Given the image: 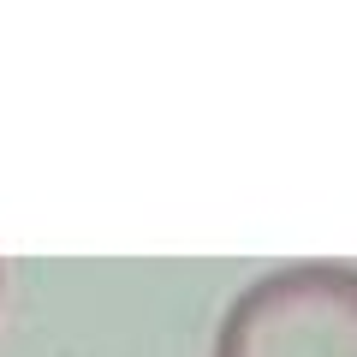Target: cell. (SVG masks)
Here are the masks:
<instances>
[{
	"label": "cell",
	"instance_id": "1",
	"mask_svg": "<svg viewBox=\"0 0 357 357\" xmlns=\"http://www.w3.org/2000/svg\"><path fill=\"white\" fill-rule=\"evenodd\" d=\"M215 357H357V268L286 262L227 304Z\"/></svg>",
	"mask_w": 357,
	"mask_h": 357
},
{
	"label": "cell",
	"instance_id": "2",
	"mask_svg": "<svg viewBox=\"0 0 357 357\" xmlns=\"http://www.w3.org/2000/svg\"><path fill=\"white\" fill-rule=\"evenodd\" d=\"M0 286H6V268H0Z\"/></svg>",
	"mask_w": 357,
	"mask_h": 357
}]
</instances>
